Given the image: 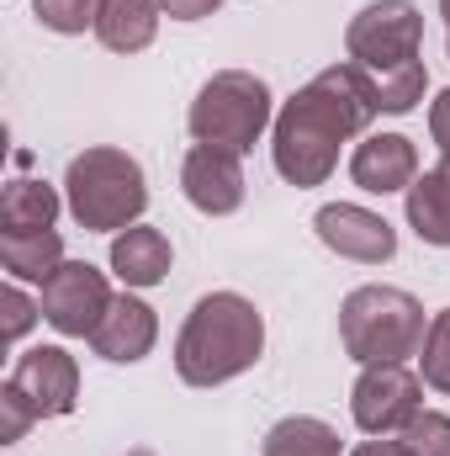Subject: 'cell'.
<instances>
[{"instance_id": "obj_4", "label": "cell", "mask_w": 450, "mask_h": 456, "mask_svg": "<svg viewBox=\"0 0 450 456\" xmlns=\"http://www.w3.org/2000/svg\"><path fill=\"white\" fill-rule=\"evenodd\" d=\"M424 335H430L424 303L414 292H403V287L371 281V287H355L339 303V340H344V355L355 366L414 361L424 350Z\"/></svg>"}, {"instance_id": "obj_8", "label": "cell", "mask_w": 450, "mask_h": 456, "mask_svg": "<svg viewBox=\"0 0 450 456\" xmlns=\"http://www.w3.org/2000/svg\"><path fill=\"white\" fill-rule=\"evenodd\" d=\"M112 297L117 292H112V281H107V271H96L91 260H64V265L43 281V292H37L43 324H53L64 340H91L96 324L107 319Z\"/></svg>"}, {"instance_id": "obj_14", "label": "cell", "mask_w": 450, "mask_h": 456, "mask_svg": "<svg viewBox=\"0 0 450 456\" xmlns=\"http://www.w3.org/2000/svg\"><path fill=\"white\" fill-rule=\"evenodd\" d=\"M175 265V249H170V233L154 224H133L112 233V276L127 292H149L170 276Z\"/></svg>"}, {"instance_id": "obj_21", "label": "cell", "mask_w": 450, "mask_h": 456, "mask_svg": "<svg viewBox=\"0 0 450 456\" xmlns=\"http://www.w3.org/2000/svg\"><path fill=\"white\" fill-rule=\"evenodd\" d=\"M419 377H424V387L450 398V308H440L430 319V335H424V350H419Z\"/></svg>"}, {"instance_id": "obj_13", "label": "cell", "mask_w": 450, "mask_h": 456, "mask_svg": "<svg viewBox=\"0 0 450 456\" xmlns=\"http://www.w3.org/2000/svg\"><path fill=\"white\" fill-rule=\"evenodd\" d=\"M159 340V314L138 297V292H117L112 308H107V319L96 324V335H91V350L101 355V361H117V366H138L149 350Z\"/></svg>"}, {"instance_id": "obj_5", "label": "cell", "mask_w": 450, "mask_h": 456, "mask_svg": "<svg viewBox=\"0 0 450 456\" xmlns=\"http://www.w3.org/2000/svg\"><path fill=\"white\" fill-rule=\"evenodd\" d=\"M270 122H276V96L249 69H218L197 91V102L186 112L191 138L197 143H213V149H228V154H249L265 138Z\"/></svg>"}, {"instance_id": "obj_30", "label": "cell", "mask_w": 450, "mask_h": 456, "mask_svg": "<svg viewBox=\"0 0 450 456\" xmlns=\"http://www.w3.org/2000/svg\"><path fill=\"white\" fill-rule=\"evenodd\" d=\"M127 456H154V452H149V446H138V452H127Z\"/></svg>"}, {"instance_id": "obj_3", "label": "cell", "mask_w": 450, "mask_h": 456, "mask_svg": "<svg viewBox=\"0 0 450 456\" xmlns=\"http://www.w3.org/2000/svg\"><path fill=\"white\" fill-rule=\"evenodd\" d=\"M64 208L85 233H122V228L143 224V213H149V175L127 149L96 143L69 159Z\"/></svg>"}, {"instance_id": "obj_29", "label": "cell", "mask_w": 450, "mask_h": 456, "mask_svg": "<svg viewBox=\"0 0 450 456\" xmlns=\"http://www.w3.org/2000/svg\"><path fill=\"white\" fill-rule=\"evenodd\" d=\"M440 16H446V53H450V0H440Z\"/></svg>"}, {"instance_id": "obj_28", "label": "cell", "mask_w": 450, "mask_h": 456, "mask_svg": "<svg viewBox=\"0 0 450 456\" xmlns=\"http://www.w3.org/2000/svg\"><path fill=\"white\" fill-rule=\"evenodd\" d=\"M344 456H408V446H403V436H366L355 452Z\"/></svg>"}, {"instance_id": "obj_23", "label": "cell", "mask_w": 450, "mask_h": 456, "mask_svg": "<svg viewBox=\"0 0 450 456\" xmlns=\"http://www.w3.org/2000/svg\"><path fill=\"white\" fill-rule=\"evenodd\" d=\"M403 446H408V456H450V414L424 409V414L403 430Z\"/></svg>"}, {"instance_id": "obj_15", "label": "cell", "mask_w": 450, "mask_h": 456, "mask_svg": "<svg viewBox=\"0 0 450 456\" xmlns=\"http://www.w3.org/2000/svg\"><path fill=\"white\" fill-rule=\"evenodd\" d=\"M403 218L424 244L450 249V154H440V165L403 191Z\"/></svg>"}, {"instance_id": "obj_20", "label": "cell", "mask_w": 450, "mask_h": 456, "mask_svg": "<svg viewBox=\"0 0 450 456\" xmlns=\"http://www.w3.org/2000/svg\"><path fill=\"white\" fill-rule=\"evenodd\" d=\"M371 80H376V102H382L387 117H408L424 102V91H430L424 59H419V64H403V69H392V75H371Z\"/></svg>"}, {"instance_id": "obj_12", "label": "cell", "mask_w": 450, "mask_h": 456, "mask_svg": "<svg viewBox=\"0 0 450 456\" xmlns=\"http://www.w3.org/2000/svg\"><path fill=\"white\" fill-rule=\"evenodd\" d=\"M350 181L366 197H398L419 181V149L408 133H366L350 149Z\"/></svg>"}, {"instance_id": "obj_26", "label": "cell", "mask_w": 450, "mask_h": 456, "mask_svg": "<svg viewBox=\"0 0 450 456\" xmlns=\"http://www.w3.org/2000/svg\"><path fill=\"white\" fill-rule=\"evenodd\" d=\"M430 138H435L440 154H450V86L430 102Z\"/></svg>"}, {"instance_id": "obj_24", "label": "cell", "mask_w": 450, "mask_h": 456, "mask_svg": "<svg viewBox=\"0 0 450 456\" xmlns=\"http://www.w3.org/2000/svg\"><path fill=\"white\" fill-rule=\"evenodd\" d=\"M32 425H37V409H32V403H27V393L5 377V387H0V446L21 441Z\"/></svg>"}, {"instance_id": "obj_18", "label": "cell", "mask_w": 450, "mask_h": 456, "mask_svg": "<svg viewBox=\"0 0 450 456\" xmlns=\"http://www.w3.org/2000/svg\"><path fill=\"white\" fill-rule=\"evenodd\" d=\"M0 265L11 281H48L64 265V239L59 228H37V233H0Z\"/></svg>"}, {"instance_id": "obj_10", "label": "cell", "mask_w": 450, "mask_h": 456, "mask_svg": "<svg viewBox=\"0 0 450 456\" xmlns=\"http://www.w3.org/2000/svg\"><path fill=\"white\" fill-rule=\"evenodd\" d=\"M244 154H228L213 143H191L186 159H181V191L186 202L202 213V218H233L249 197V181H244Z\"/></svg>"}, {"instance_id": "obj_25", "label": "cell", "mask_w": 450, "mask_h": 456, "mask_svg": "<svg viewBox=\"0 0 450 456\" xmlns=\"http://www.w3.org/2000/svg\"><path fill=\"white\" fill-rule=\"evenodd\" d=\"M0 308H5V340L16 345L37 319H43V303H32L27 292H21V281H5V292H0Z\"/></svg>"}, {"instance_id": "obj_17", "label": "cell", "mask_w": 450, "mask_h": 456, "mask_svg": "<svg viewBox=\"0 0 450 456\" xmlns=\"http://www.w3.org/2000/svg\"><path fill=\"white\" fill-rule=\"evenodd\" d=\"M59 213H64V197H59V186H48V181L21 175V181H11V186L0 191V233H37V228H53Z\"/></svg>"}, {"instance_id": "obj_27", "label": "cell", "mask_w": 450, "mask_h": 456, "mask_svg": "<svg viewBox=\"0 0 450 456\" xmlns=\"http://www.w3.org/2000/svg\"><path fill=\"white\" fill-rule=\"evenodd\" d=\"M159 5H165L170 21H202V16L223 11V0H159Z\"/></svg>"}, {"instance_id": "obj_9", "label": "cell", "mask_w": 450, "mask_h": 456, "mask_svg": "<svg viewBox=\"0 0 450 456\" xmlns=\"http://www.w3.org/2000/svg\"><path fill=\"white\" fill-rule=\"evenodd\" d=\"M313 233L324 239V249H334L339 260L355 265H387L398 255V228L382 213L360 208V202H329L313 213Z\"/></svg>"}, {"instance_id": "obj_2", "label": "cell", "mask_w": 450, "mask_h": 456, "mask_svg": "<svg viewBox=\"0 0 450 456\" xmlns=\"http://www.w3.org/2000/svg\"><path fill=\"white\" fill-rule=\"evenodd\" d=\"M265 355V314L244 292H207L175 335V371L186 387H223Z\"/></svg>"}, {"instance_id": "obj_6", "label": "cell", "mask_w": 450, "mask_h": 456, "mask_svg": "<svg viewBox=\"0 0 450 456\" xmlns=\"http://www.w3.org/2000/svg\"><path fill=\"white\" fill-rule=\"evenodd\" d=\"M419 48H424V11L414 0H371L344 27L350 64H360L371 75H392L403 64H419Z\"/></svg>"}, {"instance_id": "obj_19", "label": "cell", "mask_w": 450, "mask_h": 456, "mask_svg": "<svg viewBox=\"0 0 450 456\" xmlns=\"http://www.w3.org/2000/svg\"><path fill=\"white\" fill-rule=\"evenodd\" d=\"M260 456H344V441L318 414H286V419H276L265 430Z\"/></svg>"}, {"instance_id": "obj_16", "label": "cell", "mask_w": 450, "mask_h": 456, "mask_svg": "<svg viewBox=\"0 0 450 456\" xmlns=\"http://www.w3.org/2000/svg\"><path fill=\"white\" fill-rule=\"evenodd\" d=\"M159 16H165L159 0H101L96 37L112 53H143L159 37Z\"/></svg>"}, {"instance_id": "obj_11", "label": "cell", "mask_w": 450, "mask_h": 456, "mask_svg": "<svg viewBox=\"0 0 450 456\" xmlns=\"http://www.w3.org/2000/svg\"><path fill=\"white\" fill-rule=\"evenodd\" d=\"M11 382L27 393V403L37 409V419H64L80 403V361L64 345H32L16 355Z\"/></svg>"}, {"instance_id": "obj_1", "label": "cell", "mask_w": 450, "mask_h": 456, "mask_svg": "<svg viewBox=\"0 0 450 456\" xmlns=\"http://www.w3.org/2000/svg\"><path fill=\"white\" fill-rule=\"evenodd\" d=\"M382 117L376 80L360 64H329L302 91H292L270 122V165L286 186L313 191L339 170V149L366 138Z\"/></svg>"}, {"instance_id": "obj_22", "label": "cell", "mask_w": 450, "mask_h": 456, "mask_svg": "<svg viewBox=\"0 0 450 456\" xmlns=\"http://www.w3.org/2000/svg\"><path fill=\"white\" fill-rule=\"evenodd\" d=\"M32 16L59 32V37H80L85 27L96 32V16H101V0H32Z\"/></svg>"}, {"instance_id": "obj_7", "label": "cell", "mask_w": 450, "mask_h": 456, "mask_svg": "<svg viewBox=\"0 0 450 456\" xmlns=\"http://www.w3.org/2000/svg\"><path fill=\"white\" fill-rule=\"evenodd\" d=\"M424 414V377L408 361H376L360 366L350 387V419L360 436H403Z\"/></svg>"}]
</instances>
